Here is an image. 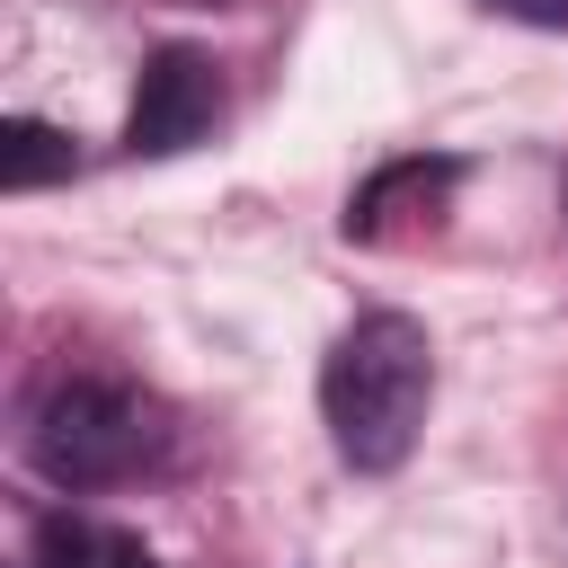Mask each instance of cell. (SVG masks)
Instances as JSON below:
<instances>
[{
  "mask_svg": "<svg viewBox=\"0 0 568 568\" xmlns=\"http://www.w3.org/2000/svg\"><path fill=\"white\" fill-rule=\"evenodd\" d=\"M435 399V337L408 311H364L320 364V417L346 470H399Z\"/></svg>",
  "mask_w": 568,
  "mask_h": 568,
  "instance_id": "obj_1",
  "label": "cell"
},
{
  "mask_svg": "<svg viewBox=\"0 0 568 568\" xmlns=\"http://www.w3.org/2000/svg\"><path fill=\"white\" fill-rule=\"evenodd\" d=\"M160 444H169L160 399H142L133 382H98V373L53 382L36 399V426H27V453L53 488H115V479L151 470Z\"/></svg>",
  "mask_w": 568,
  "mask_h": 568,
  "instance_id": "obj_2",
  "label": "cell"
},
{
  "mask_svg": "<svg viewBox=\"0 0 568 568\" xmlns=\"http://www.w3.org/2000/svg\"><path fill=\"white\" fill-rule=\"evenodd\" d=\"M213 115H222V80H213V62L204 53H186V44H160L151 62H142V89H133V151H186V142H204L213 133Z\"/></svg>",
  "mask_w": 568,
  "mask_h": 568,
  "instance_id": "obj_3",
  "label": "cell"
},
{
  "mask_svg": "<svg viewBox=\"0 0 568 568\" xmlns=\"http://www.w3.org/2000/svg\"><path fill=\"white\" fill-rule=\"evenodd\" d=\"M27 568H151V550L124 524H89V515H44L36 524V559Z\"/></svg>",
  "mask_w": 568,
  "mask_h": 568,
  "instance_id": "obj_4",
  "label": "cell"
},
{
  "mask_svg": "<svg viewBox=\"0 0 568 568\" xmlns=\"http://www.w3.org/2000/svg\"><path fill=\"white\" fill-rule=\"evenodd\" d=\"M44 178H71V133L36 124V115H9L0 124V186H44Z\"/></svg>",
  "mask_w": 568,
  "mask_h": 568,
  "instance_id": "obj_5",
  "label": "cell"
},
{
  "mask_svg": "<svg viewBox=\"0 0 568 568\" xmlns=\"http://www.w3.org/2000/svg\"><path fill=\"white\" fill-rule=\"evenodd\" d=\"M506 18H532V27H568V0H488Z\"/></svg>",
  "mask_w": 568,
  "mask_h": 568,
  "instance_id": "obj_6",
  "label": "cell"
}]
</instances>
